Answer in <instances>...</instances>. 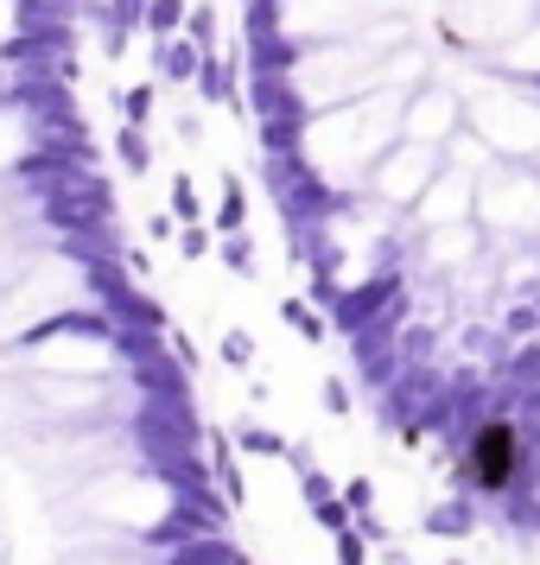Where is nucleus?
Wrapping results in <instances>:
<instances>
[{
  "mask_svg": "<svg viewBox=\"0 0 540 565\" xmlns=\"http://www.w3.org/2000/svg\"><path fill=\"white\" fill-rule=\"evenodd\" d=\"M515 470H521V438H515V426H484V433L470 438V483L477 489H509Z\"/></svg>",
  "mask_w": 540,
  "mask_h": 565,
  "instance_id": "1",
  "label": "nucleus"
}]
</instances>
